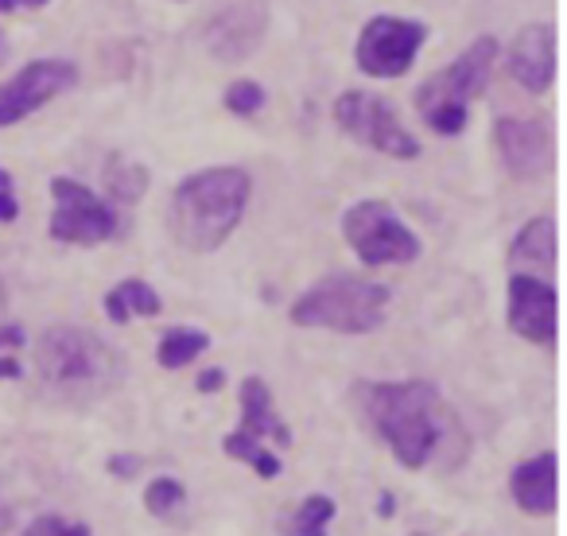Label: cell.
Segmentation results:
<instances>
[{"label":"cell","instance_id":"9","mask_svg":"<svg viewBox=\"0 0 567 536\" xmlns=\"http://www.w3.org/2000/svg\"><path fill=\"white\" fill-rule=\"evenodd\" d=\"M55 214H51V237L66 245H97L117 234V214L79 179H51Z\"/></svg>","mask_w":567,"mask_h":536},{"label":"cell","instance_id":"24","mask_svg":"<svg viewBox=\"0 0 567 536\" xmlns=\"http://www.w3.org/2000/svg\"><path fill=\"white\" fill-rule=\"evenodd\" d=\"M63 528H66V525H63L59 517H40L32 528H28L24 536H63Z\"/></svg>","mask_w":567,"mask_h":536},{"label":"cell","instance_id":"16","mask_svg":"<svg viewBox=\"0 0 567 536\" xmlns=\"http://www.w3.org/2000/svg\"><path fill=\"white\" fill-rule=\"evenodd\" d=\"M509 489L525 513H551L556 509V455L544 451L536 458H525L513 471Z\"/></svg>","mask_w":567,"mask_h":536},{"label":"cell","instance_id":"12","mask_svg":"<svg viewBox=\"0 0 567 536\" xmlns=\"http://www.w3.org/2000/svg\"><path fill=\"white\" fill-rule=\"evenodd\" d=\"M74 82H79V71L71 63H63V59H40V63L24 66L17 79L0 86V128L24 121L28 113H35L51 97L71 90Z\"/></svg>","mask_w":567,"mask_h":536},{"label":"cell","instance_id":"13","mask_svg":"<svg viewBox=\"0 0 567 536\" xmlns=\"http://www.w3.org/2000/svg\"><path fill=\"white\" fill-rule=\"evenodd\" d=\"M556 308L559 296L551 280L540 277H513L509 280V327L528 342H556Z\"/></svg>","mask_w":567,"mask_h":536},{"label":"cell","instance_id":"10","mask_svg":"<svg viewBox=\"0 0 567 536\" xmlns=\"http://www.w3.org/2000/svg\"><path fill=\"white\" fill-rule=\"evenodd\" d=\"M427 28L416 20H401V17H373L370 24L358 35V66L370 79H401L404 71L416 59L420 43H424Z\"/></svg>","mask_w":567,"mask_h":536},{"label":"cell","instance_id":"30","mask_svg":"<svg viewBox=\"0 0 567 536\" xmlns=\"http://www.w3.org/2000/svg\"><path fill=\"white\" fill-rule=\"evenodd\" d=\"M9 59V40H4V32H0V63Z\"/></svg>","mask_w":567,"mask_h":536},{"label":"cell","instance_id":"26","mask_svg":"<svg viewBox=\"0 0 567 536\" xmlns=\"http://www.w3.org/2000/svg\"><path fill=\"white\" fill-rule=\"evenodd\" d=\"M20 214L17 198H12V190H0V221H12Z\"/></svg>","mask_w":567,"mask_h":536},{"label":"cell","instance_id":"21","mask_svg":"<svg viewBox=\"0 0 567 536\" xmlns=\"http://www.w3.org/2000/svg\"><path fill=\"white\" fill-rule=\"evenodd\" d=\"M105 187L117 203H136V198L148 190V172L141 164H125V159H113L110 172H105Z\"/></svg>","mask_w":567,"mask_h":536},{"label":"cell","instance_id":"2","mask_svg":"<svg viewBox=\"0 0 567 536\" xmlns=\"http://www.w3.org/2000/svg\"><path fill=\"white\" fill-rule=\"evenodd\" d=\"M252 179L241 167H206L175 187L172 234L187 252H214L241 221Z\"/></svg>","mask_w":567,"mask_h":536},{"label":"cell","instance_id":"17","mask_svg":"<svg viewBox=\"0 0 567 536\" xmlns=\"http://www.w3.org/2000/svg\"><path fill=\"white\" fill-rule=\"evenodd\" d=\"M513 268H533L540 272V280L556 277V218H533L517 234L509 249ZM533 272H520V277H533Z\"/></svg>","mask_w":567,"mask_h":536},{"label":"cell","instance_id":"20","mask_svg":"<svg viewBox=\"0 0 567 536\" xmlns=\"http://www.w3.org/2000/svg\"><path fill=\"white\" fill-rule=\"evenodd\" d=\"M334 517V502L327 494H311L292 517L284 520V536H327V525Z\"/></svg>","mask_w":567,"mask_h":536},{"label":"cell","instance_id":"27","mask_svg":"<svg viewBox=\"0 0 567 536\" xmlns=\"http://www.w3.org/2000/svg\"><path fill=\"white\" fill-rule=\"evenodd\" d=\"M110 471H113V474H136V471H141V463H136V458L117 455V458L110 463Z\"/></svg>","mask_w":567,"mask_h":536},{"label":"cell","instance_id":"32","mask_svg":"<svg viewBox=\"0 0 567 536\" xmlns=\"http://www.w3.org/2000/svg\"><path fill=\"white\" fill-rule=\"evenodd\" d=\"M12 187V175L9 172H0V190H9Z\"/></svg>","mask_w":567,"mask_h":536},{"label":"cell","instance_id":"6","mask_svg":"<svg viewBox=\"0 0 567 536\" xmlns=\"http://www.w3.org/2000/svg\"><path fill=\"white\" fill-rule=\"evenodd\" d=\"M342 237L358 252V260L370 268L409 265L420 257V241L409 226L393 214L389 203H358L342 214Z\"/></svg>","mask_w":567,"mask_h":536},{"label":"cell","instance_id":"18","mask_svg":"<svg viewBox=\"0 0 567 536\" xmlns=\"http://www.w3.org/2000/svg\"><path fill=\"white\" fill-rule=\"evenodd\" d=\"M136 316H156L159 311V296L152 292L144 280H125V285H117L110 296H105V316L113 319V323H128Z\"/></svg>","mask_w":567,"mask_h":536},{"label":"cell","instance_id":"7","mask_svg":"<svg viewBox=\"0 0 567 536\" xmlns=\"http://www.w3.org/2000/svg\"><path fill=\"white\" fill-rule=\"evenodd\" d=\"M265 440H272L276 447H288L292 432L284 420H276L272 412V393L260 378H245L241 381V427L221 443V451L241 463H249L260 478H276L280 474V458L265 447Z\"/></svg>","mask_w":567,"mask_h":536},{"label":"cell","instance_id":"23","mask_svg":"<svg viewBox=\"0 0 567 536\" xmlns=\"http://www.w3.org/2000/svg\"><path fill=\"white\" fill-rule=\"evenodd\" d=\"M260 105H265V90H260L257 82H234V86L226 90V110L237 113V117H252Z\"/></svg>","mask_w":567,"mask_h":536},{"label":"cell","instance_id":"29","mask_svg":"<svg viewBox=\"0 0 567 536\" xmlns=\"http://www.w3.org/2000/svg\"><path fill=\"white\" fill-rule=\"evenodd\" d=\"M63 536H90V528L86 525H71V528H63Z\"/></svg>","mask_w":567,"mask_h":536},{"label":"cell","instance_id":"15","mask_svg":"<svg viewBox=\"0 0 567 536\" xmlns=\"http://www.w3.org/2000/svg\"><path fill=\"white\" fill-rule=\"evenodd\" d=\"M260 35H265V12L252 0H245V4H229L218 12V20L206 28V48L226 63H237L257 48Z\"/></svg>","mask_w":567,"mask_h":536},{"label":"cell","instance_id":"1","mask_svg":"<svg viewBox=\"0 0 567 536\" xmlns=\"http://www.w3.org/2000/svg\"><path fill=\"white\" fill-rule=\"evenodd\" d=\"M354 404L409 471H420L447 435L458 432L451 409L427 381H358Z\"/></svg>","mask_w":567,"mask_h":536},{"label":"cell","instance_id":"22","mask_svg":"<svg viewBox=\"0 0 567 536\" xmlns=\"http://www.w3.org/2000/svg\"><path fill=\"white\" fill-rule=\"evenodd\" d=\"M183 502H187V489L175 478H156L148 486V494H144V505H148V513H156V517H172Z\"/></svg>","mask_w":567,"mask_h":536},{"label":"cell","instance_id":"3","mask_svg":"<svg viewBox=\"0 0 567 536\" xmlns=\"http://www.w3.org/2000/svg\"><path fill=\"white\" fill-rule=\"evenodd\" d=\"M40 385L59 401H97L125 378L121 354L86 327H51L35 347Z\"/></svg>","mask_w":567,"mask_h":536},{"label":"cell","instance_id":"25","mask_svg":"<svg viewBox=\"0 0 567 536\" xmlns=\"http://www.w3.org/2000/svg\"><path fill=\"white\" fill-rule=\"evenodd\" d=\"M221 385H226V370H206L203 378H198L203 393H214V389H221Z\"/></svg>","mask_w":567,"mask_h":536},{"label":"cell","instance_id":"4","mask_svg":"<svg viewBox=\"0 0 567 536\" xmlns=\"http://www.w3.org/2000/svg\"><path fill=\"white\" fill-rule=\"evenodd\" d=\"M389 288L358 277H327L292 303L296 327L339 334H370L385 323Z\"/></svg>","mask_w":567,"mask_h":536},{"label":"cell","instance_id":"11","mask_svg":"<svg viewBox=\"0 0 567 536\" xmlns=\"http://www.w3.org/2000/svg\"><path fill=\"white\" fill-rule=\"evenodd\" d=\"M502 164L513 179H540L556 159V133L548 117H497L494 125Z\"/></svg>","mask_w":567,"mask_h":536},{"label":"cell","instance_id":"28","mask_svg":"<svg viewBox=\"0 0 567 536\" xmlns=\"http://www.w3.org/2000/svg\"><path fill=\"white\" fill-rule=\"evenodd\" d=\"M12 378H20V365L12 358H0V381H12Z\"/></svg>","mask_w":567,"mask_h":536},{"label":"cell","instance_id":"5","mask_svg":"<svg viewBox=\"0 0 567 536\" xmlns=\"http://www.w3.org/2000/svg\"><path fill=\"white\" fill-rule=\"evenodd\" d=\"M497 43L494 40H474L447 71L432 74V79L420 86L416 110L427 121V128H435L440 136H455L466 128V110H471L474 97H482L494 71Z\"/></svg>","mask_w":567,"mask_h":536},{"label":"cell","instance_id":"14","mask_svg":"<svg viewBox=\"0 0 567 536\" xmlns=\"http://www.w3.org/2000/svg\"><path fill=\"white\" fill-rule=\"evenodd\" d=\"M509 74L533 94H544L556 79V28L528 24L509 48Z\"/></svg>","mask_w":567,"mask_h":536},{"label":"cell","instance_id":"31","mask_svg":"<svg viewBox=\"0 0 567 536\" xmlns=\"http://www.w3.org/2000/svg\"><path fill=\"white\" fill-rule=\"evenodd\" d=\"M12 9H20V0H0V12H12Z\"/></svg>","mask_w":567,"mask_h":536},{"label":"cell","instance_id":"19","mask_svg":"<svg viewBox=\"0 0 567 536\" xmlns=\"http://www.w3.org/2000/svg\"><path fill=\"white\" fill-rule=\"evenodd\" d=\"M206 347H210V339H206L203 331H190V327H172V331L159 339L156 362L164 365V370H179V365L195 362Z\"/></svg>","mask_w":567,"mask_h":536},{"label":"cell","instance_id":"33","mask_svg":"<svg viewBox=\"0 0 567 536\" xmlns=\"http://www.w3.org/2000/svg\"><path fill=\"white\" fill-rule=\"evenodd\" d=\"M20 4H35V9H43V4H48V0H20Z\"/></svg>","mask_w":567,"mask_h":536},{"label":"cell","instance_id":"8","mask_svg":"<svg viewBox=\"0 0 567 536\" xmlns=\"http://www.w3.org/2000/svg\"><path fill=\"white\" fill-rule=\"evenodd\" d=\"M334 121H339L342 133H350L354 141L370 144L373 152L393 159H416L420 144L409 128L401 125L396 110L389 102L373 94H362V90H350L334 102Z\"/></svg>","mask_w":567,"mask_h":536}]
</instances>
